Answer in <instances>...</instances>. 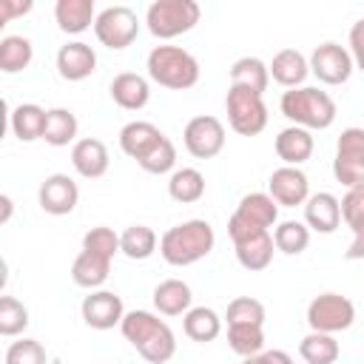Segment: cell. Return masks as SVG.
Masks as SVG:
<instances>
[{"label": "cell", "mask_w": 364, "mask_h": 364, "mask_svg": "<svg viewBox=\"0 0 364 364\" xmlns=\"http://www.w3.org/2000/svg\"><path fill=\"white\" fill-rule=\"evenodd\" d=\"M216 245V233L205 219H188L168 228L159 239V253L173 267H188L205 259Z\"/></svg>", "instance_id": "cell-2"}, {"label": "cell", "mask_w": 364, "mask_h": 364, "mask_svg": "<svg viewBox=\"0 0 364 364\" xmlns=\"http://www.w3.org/2000/svg\"><path fill=\"white\" fill-rule=\"evenodd\" d=\"M168 196L179 205H193L205 196V176L196 168H176L168 179Z\"/></svg>", "instance_id": "cell-31"}, {"label": "cell", "mask_w": 364, "mask_h": 364, "mask_svg": "<svg viewBox=\"0 0 364 364\" xmlns=\"http://www.w3.org/2000/svg\"><path fill=\"white\" fill-rule=\"evenodd\" d=\"M82 250L97 253V256H105V259H114L119 253V233H114L105 225H97V228H91L82 236Z\"/></svg>", "instance_id": "cell-41"}, {"label": "cell", "mask_w": 364, "mask_h": 364, "mask_svg": "<svg viewBox=\"0 0 364 364\" xmlns=\"http://www.w3.org/2000/svg\"><path fill=\"white\" fill-rule=\"evenodd\" d=\"M228 344L236 355L250 358L264 350V330L259 324H228Z\"/></svg>", "instance_id": "cell-37"}, {"label": "cell", "mask_w": 364, "mask_h": 364, "mask_svg": "<svg viewBox=\"0 0 364 364\" xmlns=\"http://www.w3.org/2000/svg\"><path fill=\"white\" fill-rule=\"evenodd\" d=\"M182 330L191 341H199V344H208L213 338H219L222 333V318L216 310L210 307H191L185 316H182Z\"/></svg>", "instance_id": "cell-29"}, {"label": "cell", "mask_w": 364, "mask_h": 364, "mask_svg": "<svg viewBox=\"0 0 364 364\" xmlns=\"http://www.w3.org/2000/svg\"><path fill=\"white\" fill-rule=\"evenodd\" d=\"M119 253H125L134 262L151 259L156 253V233L148 225H128L119 233Z\"/></svg>", "instance_id": "cell-33"}, {"label": "cell", "mask_w": 364, "mask_h": 364, "mask_svg": "<svg viewBox=\"0 0 364 364\" xmlns=\"http://www.w3.org/2000/svg\"><path fill=\"white\" fill-rule=\"evenodd\" d=\"M108 91H111V100H114L119 108H125V111H139V108H145L148 100H151V85H148V80H145L142 74H136V71H122V74H117V77L111 80Z\"/></svg>", "instance_id": "cell-19"}, {"label": "cell", "mask_w": 364, "mask_h": 364, "mask_svg": "<svg viewBox=\"0 0 364 364\" xmlns=\"http://www.w3.org/2000/svg\"><path fill=\"white\" fill-rule=\"evenodd\" d=\"M28 11H31V0H20V3L3 0V3H0V26H6L9 20L23 17V14H28Z\"/></svg>", "instance_id": "cell-44"}, {"label": "cell", "mask_w": 364, "mask_h": 364, "mask_svg": "<svg viewBox=\"0 0 364 364\" xmlns=\"http://www.w3.org/2000/svg\"><path fill=\"white\" fill-rule=\"evenodd\" d=\"M350 57L358 71H364V20H355L350 28Z\"/></svg>", "instance_id": "cell-43"}, {"label": "cell", "mask_w": 364, "mask_h": 364, "mask_svg": "<svg viewBox=\"0 0 364 364\" xmlns=\"http://www.w3.org/2000/svg\"><path fill=\"white\" fill-rule=\"evenodd\" d=\"M77 131H80V122L74 117V111L68 108H48V117H46V134L43 139L54 148H63L68 142L77 139Z\"/></svg>", "instance_id": "cell-35"}, {"label": "cell", "mask_w": 364, "mask_h": 364, "mask_svg": "<svg viewBox=\"0 0 364 364\" xmlns=\"http://www.w3.org/2000/svg\"><path fill=\"white\" fill-rule=\"evenodd\" d=\"M242 364H293V358L284 350H262V353L245 358Z\"/></svg>", "instance_id": "cell-45"}, {"label": "cell", "mask_w": 364, "mask_h": 364, "mask_svg": "<svg viewBox=\"0 0 364 364\" xmlns=\"http://www.w3.org/2000/svg\"><path fill=\"white\" fill-rule=\"evenodd\" d=\"M111 262L114 259H105V256H97V253H88V250H80L74 264H71V279L77 287H85V290H100L108 276H111Z\"/></svg>", "instance_id": "cell-26"}, {"label": "cell", "mask_w": 364, "mask_h": 364, "mask_svg": "<svg viewBox=\"0 0 364 364\" xmlns=\"http://www.w3.org/2000/svg\"><path fill=\"white\" fill-rule=\"evenodd\" d=\"M6 364H48V355L37 338H20L9 344Z\"/></svg>", "instance_id": "cell-42"}, {"label": "cell", "mask_w": 364, "mask_h": 364, "mask_svg": "<svg viewBox=\"0 0 364 364\" xmlns=\"http://www.w3.org/2000/svg\"><path fill=\"white\" fill-rule=\"evenodd\" d=\"M145 68L156 85L171 91H188L199 82V63L182 46H154Z\"/></svg>", "instance_id": "cell-4"}, {"label": "cell", "mask_w": 364, "mask_h": 364, "mask_svg": "<svg viewBox=\"0 0 364 364\" xmlns=\"http://www.w3.org/2000/svg\"><path fill=\"white\" fill-rule=\"evenodd\" d=\"M125 341L148 361V364H168L176 353V336L173 330L154 316L151 310H128L119 324Z\"/></svg>", "instance_id": "cell-1"}, {"label": "cell", "mask_w": 364, "mask_h": 364, "mask_svg": "<svg viewBox=\"0 0 364 364\" xmlns=\"http://www.w3.org/2000/svg\"><path fill=\"white\" fill-rule=\"evenodd\" d=\"M225 111H228L230 128L239 136H256L267 128V105H264L262 94L250 91V88L230 85L228 97H225Z\"/></svg>", "instance_id": "cell-7"}, {"label": "cell", "mask_w": 364, "mask_h": 364, "mask_svg": "<svg viewBox=\"0 0 364 364\" xmlns=\"http://www.w3.org/2000/svg\"><path fill=\"white\" fill-rule=\"evenodd\" d=\"M273 245H276V250H282L287 256H299L310 245V228L299 219H284L273 228Z\"/></svg>", "instance_id": "cell-36"}, {"label": "cell", "mask_w": 364, "mask_h": 364, "mask_svg": "<svg viewBox=\"0 0 364 364\" xmlns=\"http://www.w3.org/2000/svg\"><path fill=\"white\" fill-rule=\"evenodd\" d=\"M233 216H239L242 222H247L250 228H262V230H270L276 222H279V205L273 202L270 193H245L233 210Z\"/></svg>", "instance_id": "cell-22"}, {"label": "cell", "mask_w": 364, "mask_h": 364, "mask_svg": "<svg viewBox=\"0 0 364 364\" xmlns=\"http://www.w3.org/2000/svg\"><path fill=\"white\" fill-rule=\"evenodd\" d=\"M0 205H3V213H0V225H6V222L11 219V208H14V205H11V199H9L6 193L0 196Z\"/></svg>", "instance_id": "cell-46"}, {"label": "cell", "mask_w": 364, "mask_h": 364, "mask_svg": "<svg viewBox=\"0 0 364 364\" xmlns=\"http://www.w3.org/2000/svg\"><path fill=\"white\" fill-rule=\"evenodd\" d=\"M54 20H57L60 31L82 34L88 26L97 23V6H94V0H57Z\"/></svg>", "instance_id": "cell-25"}, {"label": "cell", "mask_w": 364, "mask_h": 364, "mask_svg": "<svg viewBox=\"0 0 364 364\" xmlns=\"http://www.w3.org/2000/svg\"><path fill=\"white\" fill-rule=\"evenodd\" d=\"M267 68H270V77L290 91V88H301V82L307 80L310 60L299 48H282V51L273 54V60H270Z\"/></svg>", "instance_id": "cell-21"}, {"label": "cell", "mask_w": 364, "mask_h": 364, "mask_svg": "<svg viewBox=\"0 0 364 364\" xmlns=\"http://www.w3.org/2000/svg\"><path fill=\"white\" fill-rule=\"evenodd\" d=\"M162 136H165V134H162L154 122H148V119H134V122L122 125V131H119V148H122L125 156H131V159L139 162Z\"/></svg>", "instance_id": "cell-24"}, {"label": "cell", "mask_w": 364, "mask_h": 364, "mask_svg": "<svg viewBox=\"0 0 364 364\" xmlns=\"http://www.w3.org/2000/svg\"><path fill=\"white\" fill-rule=\"evenodd\" d=\"M94 34H97V40L105 48L122 51V48H128L136 40V34H139V17L128 6H108V9H102L97 14Z\"/></svg>", "instance_id": "cell-10"}, {"label": "cell", "mask_w": 364, "mask_h": 364, "mask_svg": "<svg viewBox=\"0 0 364 364\" xmlns=\"http://www.w3.org/2000/svg\"><path fill=\"white\" fill-rule=\"evenodd\" d=\"M341 222V199L321 191L304 202V225L316 233H333Z\"/></svg>", "instance_id": "cell-20"}, {"label": "cell", "mask_w": 364, "mask_h": 364, "mask_svg": "<svg viewBox=\"0 0 364 364\" xmlns=\"http://www.w3.org/2000/svg\"><path fill=\"white\" fill-rule=\"evenodd\" d=\"M333 176L344 188H361L364 185V128H344L336 142L333 156Z\"/></svg>", "instance_id": "cell-9"}, {"label": "cell", "mask_w": 364, "mask_h": 364, "mask_svg": "<svg viewBox=\"0 0 364 364\" xmlns=\"http://www.w3.org/2000/svg\"><path fill=\"white\" fill-rule=\"evenodd\" d=\"M26 327H28V307L14 296H3L0 299V336L11 338V336H20Z\"/></svg>", "instance_id": "cell-38"}, {"label": "cell", "mask_w": 364, "mask_h": 364, "mask_svg": "<svg viewBox=\"0 0 364 364\" xmlns=\"http://www.w3.org/2000/svg\"><path fill=\"white\" fill-rule=\"evenodd\" d=\"M80 313H82V321L91 330H111V327L122 324V318H125L122 299L114 290H91L82 299Z\"/></svg>", "instance_id": "cell-13"}, {"label": "cell", "mask_w": 364, "mask_h": 364, "mask_svg": "<svg viewBox=\"0 0 364 364\" xmlns=\"http://www.w3.org/2000/svg\"><path fill=\"white\" fill-rule=\"evenodd\" d=\"M182 139H185V148H188L191 156L213 159L225 148V125L210 114H199V117L188 119V125L182 131Z\"/></svg>", "instance_id": "cell-12"}, {"label": "cell", "mask_w": 364, "mask_h": 364, "mask_svg": "<svg viewBox=\"0 0 364 364\" xmlns=\"http://www.w3.org/2000/svg\"><path fill=\"white\" fill-rule=\"evenodd\" d=\"M338 341L330 333H316L310 330L301 341H299V355L307 364H336L338 361Z\"/></svg>", "instance_id": "cell-34"}, {"label": "cell", "mask_w": 364, "mask_h": 364, "mask_svg": "<svg viewBox=\"0 0 364 364\" xmlns=\"http://www.w3.org/2000/svg\"><path fill=\"white\" fill-rule=\"evenodd\" d=\"M37 202L51 216H68L80 202V188L68 173H51L37 191Z\"/></svg>", "instance_id": "cell-15"}, {"label": "cell", "mask_w": 364, "mask_h": 364, "mask_svg": "<svg viewBox=\"0 0 364 364\" xmlns=\"http://www.w3.org/2000/svg\"><path fill=\"white\" fill-rule=\"evenodd\" d=\"M228 233H230V242H233V250H236V259L245 270L256 273V270H264L270 262H273V233L270 230H262V228H250L247 222H242L239 216H230L228 219Z\"/></svg>", "instance_id": "cell-6"}, {"label": "cell", "mask_w": 364, "mask_h": 364, "mask_svg": "<svg viewBox=\"0 0 364 364\" xmlns=\"http://www.w3.org/2000/svg\"><path fill=\"white\" fill-rule=\"evenodd\" d=\"M353 321H355V304L341 293H318L307 304V324L316 333L336 336V333L353 327Z\"/></svg>", "instance_id": "cell-8"}, {"label": "cell", "mask_w": 364, "mask_h": 364, "mask_svg": "<svg viewBox=\"0 0 364 364\" xmlns=\"http://www.w3.org/2000/svg\"><path fill=\"white\" fill-rule=\"evenodd\" d=\"M191 301H193L191 284L182 279H165L154 287V307L162 316H185L191 310Z\"/></svg>", "instance_id": "cell-28"}, {"label": "cell", "mask_w": 364, "mask_h": 364, "mask_svg": "<svg viewBox=\"0 0 364 364\" xmlns=\"http://www.w3.org/2000/svg\"><path fill=\"white\" fill-rule=\"evenodd\" d=\"M202 17L196 0H154L145 11V26L156 40H173L191 31Z\"/></svg>", "instance_id": "cell-5"}, {"label": "cell", "mask_w": 364, "mask_h": 364, "mask_svg": "<svg viewBox=\"0 0 364 364\" xmlns=\"http://www.w3.org/2000/svg\"><path fill=\"white\" fill-rule=\"evenodd\" d=\"M46 117L48 111L34 105V102H20L11 108L9 114V125H11V134L20 139V142H34V139H43L46 134Z\"/></svg>", "instance_id": "cell-27"}, {"label": "cell", "mask_w": 364, "mask_h": 364, "mask_svg": "<svg viewBox=\"0 0 364 364\" xmlns=\"http://www.w3.org/2000/svg\"><path fill=\"white\" fill-rule=\"evenodd\" d=\"M57 71L68 82H80V80L91 77L97 71V54H94V48L88 43H82V40H74V43L60 46V51H57Z\"/></svg>", "instance_id": "cell-16"}, {"label": "cell", "mask_w": 364, "mask_h": 364, "mask_svg": "<svg viewBox=\"0 0 364 364\" xmlns=\"http://www.w3.org/2000/svg\"><path fill=\"white\" fill-rule=\"evenodd\" d=\"M276 156L284 162V165H290V168H299L301 162H307L310 156H313V134L307 131V128H299V125H290V128H284V131H279V136H276Z\"/></svg>", "instance_id": "cell-23"}, {"label": "cell", "mask_w": 364, "mask_h": 364, "mask_svg": "<svg viewBox=\"0 0 364 364\" xmlns=\"http://www.w3.org/2000/svg\"><path fill=\"white\" fill-rule=\"evenodd\" d=\"M341 219L353 230V242L344 250V259L358 262V259H364V185L347 188V193L341 196Z\"/></svg>", "instance_id": "cell-18"}, {"label": "cell", "mask_w": 364, "mask_h": 364, "mask_svg": "<svg viewBox=\"0 0 364 364\" xmlns=\"http://www.w3.org/2000/svg\"><path fill=\"white\" fill-rule=\"evenodd\" d=\"M136 165H139L142 171H148V173H168V171H173V165H176V145H173L168 136H162Z\"/></svg>", "instance_id": "cell-40"}, {"label": "cell", "mask_w": 364, "mask_h": 364, "mask_svg": "<svg viewBox=\"0 0 364 364\" xmlns=\"http://www.w3.org/2000/svg\"><path fill=\"white\" fill-rule=\"evenodd\" d=\"M34 57V46L28 37L23 34H6L0 40V71L3 74H17L23 68L31 65Z\"/></svg>", "instance_id": "cell-32"}, {"label": "cell", "mask_w": 364, "mask_h": 364, "mask_svg": "<svg viewBox=\"0 0 364 364\" xmlns=\"http://www.w3.org/2000/svg\"><path fill=\"white\" fill-rule=\"evenodd\" d=\"M282 114L299 125V128H307V131H324L336 122V100L321 91V88H313V85H301V88H290L282 94V102H279Z\"/></svg>", "instance_id": "cell-3"}, {"label": "cell", "mask_w": 364, "mask_h": 364, "mask_svg": "<svg viewBox=\"0 0 364 364\" xmlns=\"http://www.w3.org/2000/svg\"><path fill=\"white\" fill-rule=\"evenodd\" d=\"M267 193L273 196L276 205L282 208H296V205H304L310 199V179L301 168H290V165H282L270 173L267 179Z\"/></svg>", "instance_id": "cell-14"}, {"label": "cell", "mask_w": 364, "mask_h": 364, "mask_svg": "<svg viewBox=\"0 0 364 364\" xmlns=\"http://www.w3.org/2000/svg\"><path fill=\"white\" fill-rule=\"evenodd\" d=\"M228 324H259L264 327V304L253 296H239L225 310Z\"/></svg>", "instance_id": "cell-39"}, {"label": "cell", "mask_w": 364, "mask_h": 364, "mask_svg": "<svg viewBox=\"0 0 364 364\" xmlns=\"http://www.w3.org/2000/svg\"><path fill=\"white\" fill-rule=\"evenodd\" d=\"M71 165L74 171L82 176V179H100L108 173V165H111V156H108V148L102 139H94V136H85V139H77L71 145Z\"/></svg>", "instance_id": "cell-17"}, {"label": "cell", "mask_w": 364, "mask_h": 364, "mask_svg": "<svg viewBox=\"0 0 364 364\" xmlns=\"http://www.w3.org/2000/svg\"><path fill=\"white\" fill-rule=\"evenodd\" d=\"M267 82H270V68L259 57H239L230 65V85H239V88H250L256 94H264L267 91Z\"/></svg>", "instance_id": "cell-30"}, {"label": "cell", "mask_w": 364, "mask_h": 364, "mask_svg": "<svg viewBox=\"0 0 364 364\" xmlns=\"http://www.w3.org/2000/svg\"><path fill=\"white\" fill-rule=\"evenodd\" d=\"M353 57L350 48L338 46V43H321L313 48L310 54V74H316L318 82L324 85H344L353 74Z\"/></svg>", "instance_id": "cell-11"}]
</instances>
